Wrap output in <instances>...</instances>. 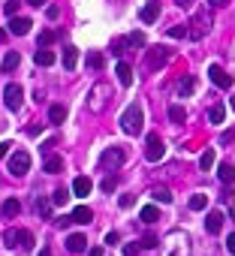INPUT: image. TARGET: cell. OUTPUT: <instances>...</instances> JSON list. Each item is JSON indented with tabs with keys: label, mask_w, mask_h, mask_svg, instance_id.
<instances>
[{
	"label": "cell",
	"mask_w": 235,
	"mask_h": 256,
	"mask_svg": "<svg viewBox=\"0 0 235 256\" xmlns=\"http://www.w3.org/2000/svg\"><path fill=\"white\" fill-rule=\"evenodd\" d=\"M169 36H175V40H181V36H187L184 27H169Z\"/></svg>",
	"instance_id": "7bdbcfd3"
},
{
	"label": "cell",
	"mask_w": 235,
	"mask_h": 256,
	"mask_svg": "<svg viewBox=\"0 0 235 256\" xmlns=\"http://www.w3.org/2000/svg\"><path fill=\"white\" fill-rule=\"evenodd\" d=\"M33 60H36V66H52V63H55V51H49V49H39V51L33 54Z\"/></svg>",
	"instance_id": "44dd1931"
},
{
	"label": "cell",
	"mask_w": 235,
	"mask_h": 256,
	"mask_svg": "<svg viewBox=\"0 0 235 256\" xmlns=\"http://www.w3.org/2000/svg\"><path fill=\"white\" fill-rule=\"evenodd\" d=\"M69 217H72V223H91V220H94V214H91V208H88V205L72 208V211H69Z\"/></svg>",
	"instance_id": "5bb4252c"
},
{
	"label": "cell",
	"mask_w": 235,
	"mask_h": 256,
	"mask_svg": "<svg viewBox=\"0 0 235 256\" xmlns=\"http://www.w3.org/2000/svg\"><path fill=\"white\" fill-rule=\"evenodd\" d=\"M69 223H72V217H55V226L58 229H66Z\"/></svg>",
	"instance_id": "b9f144b4"
},
{
	"label": "cell",
	"mask_w": 235,
	"mask_h": 256,
	"mask_svg": "<svg viewBox=\"0 0 235 256\" xmlns=\"http://www.w3.org/2000/svg\"><path fill=\"white\" fill-rule=\"evenodd\" d=\"M169 57H172V51H169L166 46H151V49L145 51V66H148V69H163V66L169 63Z\"/></svg>",
	"instance_id": "3957f363"
},
{
	"label": "cell",
	"mask_w": 235,
	"mask_h": 256,
	"mask_svg": "<svg viewBox=\"0 0 235 256\" xmlns=\"http://www.w3.org/2000/svg\"><path fill=\"white\" fill-rule=\"evenodd\" d=\"M115 76H118V82H121L124 88H127V85H133V69H130V63H127V60H118Z\"/></svg>",
	"instance_id": "7c38bea8"
},
{
	"label": "cell",
	"mask_w": 235,
	"mask_h": 256,
	"mask_svg": "<svg viewBox=\"0 0 235 256\" xmlns=\"http://www.w3.org/2000/svg\"><path fill=\"white\" fill-rule=\"evenodd\" d=\"M49 121H52V124H63V121H66V108H63V105H52V108H49Z\"/></svg>",
	"instance_id": "d4e9b609"
},
{
	"label": "cell",
	"mask_w": 235,
	"mask_h": 256,
	"mask_svg": "<svg viewBox=\"0 0 235 256\" xmlns=\"http://www.w3.org/2000/svg\"><path fill=\"white\" fill-rule=\"evenodd\" d=\"M169 118H172L175 124H184V121H187V112H184V105H172V108H169Z\"/></svg>",
	"instance_id": "4dcf8cb0"
},
{
	"label": "cell",
	"mask_w": 235,
	"mask_h": 256,
	"mask_svg": "<svg viewBox=\"0 0 235 256\" xmlns=\"http://www.w3.org/2000/svg\"><path fill=\"white\" fill-rule=\"evenodd\" d=\"M193 3H196V0H178V6H184V9H190Z\"/></svg>",
	"instance_id": "7dc6e473"
},
{
	"label": "cell",
	"mask_w": 235,
	"mask_h": 256,
	"mask_svg": "<svg viewBox=\"0 0 235 256\" xmlns=\"http://www.w3.org/2000/svg\"><path fill=\"white\" fill-rule=\"evenodd\" d=\"M85 60H88V66H91V69H100V66H103V54H100V51H91Z\"/></svg>",
	"instance_id": "e575fe53"
},
{
	"label": "cell",
	"mask_w": 235,
	"mask_h": 256,
	"mask_svg": "<svg viewBox=\"0 0 235 256\" xmlns=\"http://www.w3.org/2000/svg\"><path fill=\"white\" fill-rule=\"evenodd\" d=\"M226 250H229V253H232V256H235V232H232V235H229V238H226Z\"/></svg>",
	"instance_id": "f6af8a7d"
},
{
	"label": "cell",
	"mask_w": 235,
	"mask_h": 256,
	"mask_svg": "<svg viewBox=\"0 0 235 256\" xmlns=\"http://www.w3.org/2000/svg\"><path fill=\"white\" fill-rule=\"evenodd\" d=\"M18 6H21V0H6V3H3V12L12 18V15H18Z\"/></svg>",
	"instance_id": "d590c367"
},
{
	"label": "cell",
	"mask_w": 235,
	"mask_h": 256,
	"mask_svg": "<svg viewBox=\"0 0 235 256\" xmlns=\"http://www.w3.org/2000/svg\"><path fill=\"white\" fill-rule=\"evenodd\" d=\"M100 190H103V193H115V178H106L103 184H100Z\"/></svg>",
	"instance_id": "ab89813d"
},
{
	"label": "cell",
	"mask_w": 235,
	"mask_h": 256,
	"mask_svg": "<svg viewBox=\"0 0 235 256\" xmlns=\"http://www.w3.org/2000/svg\"><path fill=\"white\" fill-rule=\"evenodd\" d=\"M208 208V196L205 193H193L190 196V211H205Z\"/></svg>",
	"instance_id": "603a6c76"
},
{
	"label": "cell",
	"mask_w": 235,
	"mask_h": 256,
	"mask_svg": "<svg viewBox=\"0 0 235 256\" xmlns=\"http://www.w3.org/2000/svg\"><path fill=\"white\" fill-rule=\"evenodd\" d=\"M88 256H103V247H94V250H88Z\"/></svg>",
	"instance_id": "c3c4849f"
},
{
	"label": "cell",
	"mask_w": 235,
	"mask_h": 256,
	"mask_svg": "<svg viewBox=\"0 0 235 256\" xmlns=\"http://www.w3.org/2000/svg\"><path fill=\"white\" fill-rule=\"evenodd\" d=\"M157 217H160V211H157V205H145L142 208V223H157Z\"/></svg>",
	"instance_id": "cb8c5ba5"
},
{
	"label": "cell",
	"mask_w": 235,
	"mask_h": 256,
	"mask_svg": "<svg viewBox=\"0 0 235 256\" xmlns=\"http://www.w3.org/2000/svg\"><path fill=\"white\" fill-rule=\"evenodd\" d=\"M55 36H58L55 30H43V33H39V46H43V49H46L49 43H55Z\"/></svg>",
	"instance_id": "8d00e7d4"
},
{
	"label": "cell",
	"mask_w": 235,
	"mask_h": 256,
	"mask_svg": "<svg viewBox=\"0 0 235 256\" xmlns=\"http://www.w3.org/2000/svg\"><path fill=\"white\" fill-rule=\"evenodd\" d=\"M124 160H127V154L121 148H106L103 157H100V169L103 172H118V169L124 166Z\"/></svg>",
	"instance_id": "277c9868"
},
{
	"label": "cell",
	"mask_w": 235,
	"mask_h": 256,
	"mask_svg": "<svg viewBox=\"0 0 235 256\" xmlns=\"http://www.w3.org/2000/svg\"><path fill=\"white\" fill-rule=\"evenodd\" d=\"M18 63H21V54H18V51H6L0 69H3V72H12V69H18Z\"/></svg>",
	"instance_id": "2e32d148"
},
{
	"label": "cell",
	"mask_w": 235,
	"mask_h": 256,
	"mask_svg": "<svg viewBox=\"0 0 235 256\" xmlns=\"http://www.w3.org/2000/svg\"><path fill=\"white\" fill-rule=\"evenodd\" d=\"M151 196H154V202H166V205L172 202V193H169L166 187H154V190H151Z\"/></svg>",
	"instance_id": "83f0119b"
},
{
	"label": "cell",
	"mask_w": 235,
	"mask_h": 256,
	"mask_svg": "<svg viewBox=\"0 0 235 256\" xmlns=\"http://www.w3.org/2000/svg\"><path fill=\"white\" fill-rule=\"evenodd\" d=\"M18 238H21V229H6V232H3L6 247H18Z\"/></svg>",
	"instance_id": "f546056e"
},
{
	"label": "cell",
	"mask_w": 235,
	"mask_h": 256,
	"mask_svg": "<svg viewBox=\"0 0 235 256\" xmlns=\"http://www.w3.org/2000/svg\"><path fill=\"white\" fill-rule=\"evenodd\" d=\"M63 66H66V69H75V66H78V49H75V46H66V49H63Z\"/></svg>",
	"instance_id": "d6986e66"
},
{
	"label": "cell",
	"mask_w": 235,
	"mask_h": 256,
	"mask_svg": "<svg viewBox=\"0 0 235 256\" xmlns=\"http://www.w3.org/2000/svg\"><path fill=\"white\" fill-rule=\"evenodd\" d=\"M217 178L223 181V184H232V181H235V166L232 163H220L217 166Z\"/></svg>",
	"instance_id": "ac0fdd59"
},
{
	"label": "cell",
	"mask_w": 235,
	"mask_h": 256,
	"mask_svg": "<svg viewBox=\"0 0 235 256\" xmlns=\"http://www.w3.org/2000/svg\"><path fill=\"white\" fill-rule=\"evenodd\" d=\"M163 154H166V148H163L160 136H148V142H145V157H148L151 163H160Z\"/></svg>",
	"instance_id": "52a82bcc"
},
{
	"label": "cell",
	"mask_w": 235,
	"mask_h": 256,
	"mask_svg": "<svg viewBox=\"0 0 235 256\" xmlns=\"http://www.w3.org/2000/svg\"><path fill=\"white\" fill-rule=\"evenodd\" d=\"M223 118H226V108H223L220 102H214V105L208 108V121H211V124H223Z\"/></svg>",
	"instance_id": "7402d4cb"
},
{
	"label": "cell",
	"mask_w": 235,
	"mask_h": 256,
	"mask_svg": "<svg viewBox=\"0 0 235 256\" xmlns=\"http://www.w3.org/2000/svg\"><path fill=\"white\" fill-rule=\"evenodd\" d=\"M109 100H112V85H94L91 88V94H88V105L94 108V112H103V108L109 105Z\"/></svg>",
	"instance_id": "7a4b0ae2"
},
{
	"label": "cell",
	"mask_w": 235,
	"mask_h": 256,
	"mask_svg": "<svg viewBox=\"0 0 235 256\" xmlns=\"http://www.w3.org/2000/svg\"><path fill=\"white\" fill-rule=\"evenodd\" d=\"M3 100H6V108H9V112H18V108H21V100H24V91H21V85H6V91H3Z\"/></svg>",
	"instance_id": "ba28073f"
},
{
	"label": "cell",
	"mask_w": 235,
	"mask_h": 256,
	"mask_svg": "<svg viewBox=\"0 0 235 256\" xmlns=\"http://www.w3.org/2000/svg\"><path fill=\"white\" fill-rule=\"evenodd\" d=\"M193 91H196V79H193V76H184V79L178 82V94L187 97V94H193Z\"/></svg>",
	"instance_id": "484cf974"
},
{
	"label": "cell",
	"mask_w": 235,
	"mask_h": 256,
	"mask_svg": "<svg viewBox=\"0 0 235 256\" xmlns=\"http://www.w3.org/2000/svg\"><path fill=\"white\" fill-rule=\"evenodd\" d=\"M36 211L43 214V217H49V214H52V205H49L46 199H39V202H36Z\"/></svg>",
	"instance_id": "f35d334b"
},
{
	"label": "cell",
	"mask_w": 235,
	"mask_h": 256,
	"mask_svg": "<svg viewBox=\"0 0 235 256\" xmlns=\"http://www.w3.org/2000/svg\"><path fill=\"white\" fill-rule=\"evenodd\" d=\"M142 121H145V112H142V102H130L124 108V115H121V130L127 136H139L142 133Z\"/></svg>",
	"instance_id": "6da1fadb"
},
{
	"label": "cell",
	"mask_w": 235,
	"mask_h": 256,
	"mask_svg": "<svg viewBox=\"0 0 235 256\" xmlns=\"http://www.w3.org/2000/svg\"><path fill=\"white\" fill-rule=\"evenodd\" d=\"M118 202H121V208H133V205H136V196H133V193H124Z\"/></svg>",
	"instance_id": "74e56055"
},
{
	"label": "cell",
	"mask_w": 235,
	"mask_h": 256,
	"mask_svg": "<svg viewBox=\"0 0 235 256\" xmlns=\"http://www.w3.org/2000/svg\"><path fill=\"white\" fill-rule=\"evenodd\" d=\"M18 247H21V250H33V232H27V229H21V238H18Z\"/></svg>",
	"instance_id": "d6a6232c"
},
{
	"label": "cell",
	"mask_w": 235,
	"mask_h": 256,
	"mask_svg": "<svg viewBox=\"0 0 235 256\" xmlns=\"http://www.w3.org/2000/svg\"><path fill=\"white\" fill-rule=\"evenodd\" d=\"M190 27H193V30H190V36H193V40H199V36H205V33L211 30V12H208V9H199Z\"/></svg>",
	"instance_id": "8992f818"
},
{
	"label": "cell",
	"mask_w": 235,
	"mask_h": 256,
	"mask_svg": "<svg viewBox=\"0 0 235 256\" xmlns=\"http://www.w3.org/2000/svg\"><path fill=\"white\" fill-rule=\"evenodd\" d=\"M127 43H130L133 49H142V46H145V33H142V30H133V33L127 36Z\"/></svg>",
	"instance_id": "1f68e13d"
},
{
	"label": "cell",
	"mask_w": 235,
	"mask_h": 256,
	"mask_svg": "<svg viewBox=\"0 0 235 256\" xmlns=\"http://www.w3.org/2000/svg\"><path fill=\"white\" fill-rule=\"evenodd\" d=\"M72 193H75V196H88V193H91V178L78 175V178L72 181Z\"/></svg>",
	"instance_id": "e0dca14e"
},
{
	"label": "cell",
	"mask_w": 235,
	"mask_h": 256,
	"mask_svg": "<svg viewBox=\"0 0 235 256\" xmlns=\"http://www.w3.org/2000/svg\"><path fill=\"white\" fill-rule=\"evenodd\" d=\"M211 3H214V6H223V3H226V0H211Z\"/></svg>",
	"instance_id": "f907efd6"
},
{
	"label": "cell",
	"mask_w": 235,
	"mask_h": 256,
	"mask_svg": "<svg viewBox=\"0 0 235 256\" xmlns=\"http://www.w3.org/2000/svg\"><path fill=\"white\" fill-rule=\"evenodd\" d=\"M199 166H202L205 172L214 166V148H205V151H202V157H199Z\"/></svg>",
	"instance_id": "f1b7e54d"
},
{
	"label": "cell",
	"mask_w": 235,
	"mask_h": 256,
	"mask_svg": "<svg viewBox=\"0 0 235 256\" xmlns=\"http://www.w3.org/2000/svg\"><path fill=\"white\" fill-rule=\"evenodd\" d=\"M18 211H21L18 199H6L3 205H0V214H3V217H18Z\"/></svg>",
	"instance_id": "ffe728a7"
},
{
	"label": "cell",
	"mask_w": 235,
	"mask_h": 256,
	"mask_svg": "<svg viewBox=\"0 0 235 256\" xmlns=\"http://www.w3.org/2000/svg\"><path fill=\"white\" fill-rule=\"evenodd\" d=\"M46 172H49V175L63 172V160H60V157H49V160H46Z\"/></svg>",
	"instance_id": "4316f807"
},
{
	"label": "cell",
	"mask_w": 235,
	"mask_h": 256,
	"mask_svg": "<svg viewBox=\"0 0 235 256\" xmlns=\"http://www.w3.org/2000/svg\"><path fill=\"white\" fill-rule=\"evenodd\" d=\"M9 148H12L9 142H0V160H3V157H9Z\"/></svg>",
	"instance_id": "ee69618b"
},
{
	"label": "cell",
	"mask_w": 235,
	"mask_h": 256,
	"mask_svg": "<svg viewBox=\"0 0 235 256\" xmlns=\"http://www.w3.org/2000/svg\"><path fill=\"white\" fill-rule=\"evenodd\" d=\"M157 244H160V241H157L154 235H148V238H142V247H145V250H154Z\"/></svg>",
	"instance_id": "60d3db41"
},
{
	"label": "cell",
	"mask_w": 235,
	"mask_h": 256,
	"mask_svg": "<svg viewBox=\"0 0 235 256\" xmlns=\"http://www.w3.org/2000/svg\"><path fill=\"white\" fill-rule=\"evenodd\" d=\"M52 202H55V205H66V202H69V190H66V187H60V190H55V196H52Z\"/></svg>",
	"instance_id": "836d02e7"
},
{
	"label": "cell",
	"mask_w": 235,
	"mask_h": 256,
	"mask_svg": "<svg viewBox=\"0 0 235 256\" xmlns=\"http://www.w3.org/2000/svg\"><path fill=\"white\" fill-rule=\"evenodd\" d=\"M6 40V30H0V43H3Z\"/></svg>",
	"instance_id": "816d5d0a"
},
{
	"label": "cell",
	"mask_w": 235,
	"mask_h": 256,
	"mask_svg": "<svg viewBox=\"0 0 235 256\" xmlns=\"http://www.w3.org/2000/svg\"><path fill=\"white\" fill-rule=\"evenodd\" d=\"M124 253H127V256H136V253H139V244H127Z\"/></svg>",
	"instance_id": "bcb514c9"
},
{
	"label": "cell",
	"mask_w": 235,
	"mask_h": 256,
	"mask_svg": "<svg viewBox=\"0 0 235 256\" xmlns=\"http://www.w3.org/2000/svg\"><path fill=\"white\" fill-rule=\"evenodd\" d=\"M223 220H226V217H223L220 211H211V214L205 217V229H208L211 235H217V232L223 229Z\"/></svg>",
	"instance_id": "4fadbf2b"
},
{
	"label": "cell",
	"mask_w": 235,
	"mask_h": 256,
	"mask_svg": "<svg viewBox=\"0 0 235 256\" xmlns=\"http://www.w3.org/2000/svg\"><path fill=\"white\" fill-rule=\"evenodd\" d=\"M232 108H235V94H232Z\"/></svg>",
	"instance_id": "f5cc1de1"
},
{
	"label": "cell",
	"mask_w": 235,
	"mask_h": 256,
	"mask_svg": "<svg viewBox=\"0 0 235 256\" xmlns=\"http://www.w3.org/2000/svg\"><path fill=\"white\" fill-rule=\"evenodd\" d=\"M27 3H30V6H43V3H46V0H27Z\"/></svg>",
	"instance_id": "681fc988"
},
{
	"label": "cell",
	"mask_w": 235,
	"mask_h": 256,
	"mask_svg": "<svg viewBox=\"0 0 235 256\" xmlns=\"http://www.w3.org/2000/svg\"><path fill=\"white\" fill-rule=\"evenodd\" d=\"M157 18H160V0H148V3L142 6V21L145 24H154Z\"/></svg>",
	"instance_id": "8fae6325"
},
{
	"label": "cell",
	"mask_w": 235,
	"mask_h": 256,
	"mask_svg": "<svg viewBox=\"0 0 235 256\" xmlns=\"http://www.w3.org/2000/svg\"><path fill=\"white\" fill-rule=\"evenodd\" d=\"M30 27H33V21L27 15H12V21H9V33H15V36L30 33Z\"/></svg>",
	"instance_id": "30bf717a"
},
{
	"label": "cell",
	"mask_w": 235,
	"mask_h": 256,
	"mask_svg": "<svg viewBox=\"0 0 235 256\" xmlns=\"http://www.w3.org/2000/svg\"><path fill=\"white\" fill-rule=\"evenodd\" d=\"M208 79H211L217 88H223V91H229V88H232V76H229L223 66H214V63H211V66H208Z\"/></svg>",
	"instance_id": "9c48e42d"
},
{
	"label": "cell",
	"mask_w": 235,
	"mask_h": 256,
	"mask_svg": "<svg viewBox=\"0 0 235 256\" xmlns=\"http://www.w3.org/2000/svg\"><path fill=\"white\" fill-rule=\"evenodd\" d=\"M9 172H12L15 178H24V175L30 172V154H27L24 148L9 154Z\"/></svg>",
	"instance_id": "5b68a950"
},
{
	"label": "cell",
	"mask_w": 235,
	"mask_h": 256,
	"mask_svg": "<svg viewBox=\"0 0 235 256\" xmlns=\"http://www.w3.org/2000/svg\"><path fill=\"white\" fill-rule=\"evenodd\" d=\"M85 247H88V238H85L82 232H75V235L66 238V250H72V253H82Z\"/></svg>",
	"instance_id": "9a60e30c"
}]
</instances>
